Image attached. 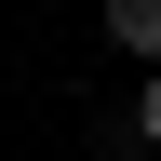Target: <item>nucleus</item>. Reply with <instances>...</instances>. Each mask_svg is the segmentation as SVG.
I'll return each instance as SVG.
<instances>
[{
    "mask_svg": "<svg viewBox=\"0 0 161 161\" xmlns=\"http://www.w3.org/2000/svg\"><path fill=\"white\" fill-rule=\"evenodd\" d=\"M108 40H121V54H148V67H161V0H108Z\"/></svg>",
    "mask_w": 161,
    "mask_h": 161,
    "instance_id": "obj_1",
    "label": "nucleus"
},
{
    "mask_svg": "<svg viewBox=\"0 0 161 161\" xmlns=\"http://www.w3.org/2000/svg\"><path fill=\"white\" fill-rule=\"evenodd\" d=\"M134 134H148V148H161V67L134 80Z\"/></svg>",
    "mask_w": 161,
    "mask_h": 161,
    "instance_id": "obj_2",
    "label": "nucleus"
}]
</instances>
